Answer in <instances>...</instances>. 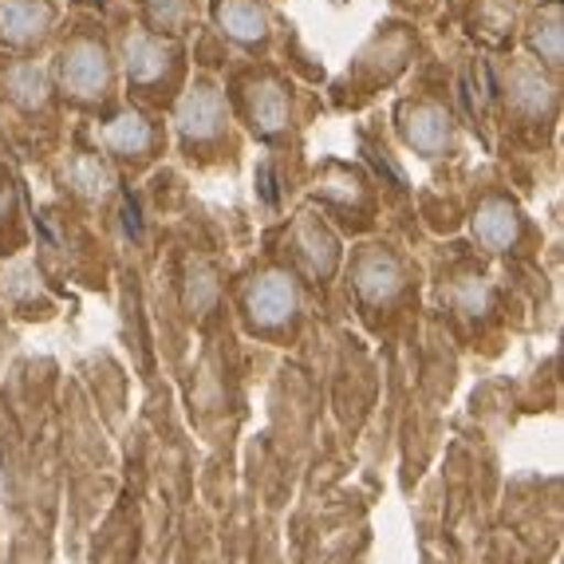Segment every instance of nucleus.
Listing matches in <instances>:
<instances>
[{"instance_id":"4","label":"nucleus","mask_w":564,"mask_h":564,"mask_svg":"<svg viewBox=\"0 0 564 564\" xmlns=\"http://www.w3.org/2000/svg\"><path fill=\"white\" fill-rule=\"evenodd\" d=\"M111 59L95 40H76L59 59V91L79 107H104L111 99Z\"/></svg>"},{"instance_id":"6","label":"nucleus","mask_w":564,"mask_h":564,"mask_svg":"<svg viewBox=\"0 0 564 564\" xmlns=\"http://www.w3.org/2000/svg\"><path fill=\"white\" fill-rule=\"evenodd\" d=\"M245 99V119L253 127V134L261 139H281L292 122V107H289V91H284L276 79H249L241 87Z\"/></svg>"},{"instance_id":"5","label":"nucleus","mask_w":564,"mask_h":564,"mask_svg":"<svg viewBox=\"0 0 564 564\" xmlns=\"http://www.w3.org/2000/svg\"><path fill=\"white\" fill-rule=\"evenodd\" d=\"M162 147H166L162 122L154 119V115L139 111V107H127V111L111 115L104 127V151L131 170L151 166L162 154Z\"/></svg>"},{"instance_id":"7","label":"nucleus","mask_w":564,"mask_h":564,"mask_svg":"<svg viewBox=\"0 0 564 564\" xmlns=\"http://www.w3.org/2000/svg\"><path fill=\"white\" fill-rule=\"evenodd\" d=\"M52 24V9L44 0H0V40L12 47H29Z\"/></svg>"},{"instance_id":"2","label":"nucleus","mask_w":564,"mask_h":564,"mask_svg":"<svg viewBox=\"0 0 564 564\" xmlns=\"http://www.w3.org/2000/svg\"><path fill=\"white\" fill-rule=\"evenodd\" d=\"M178 139L186 154H217L229 142V107L214 84L198 79L178 104Z\"/></svg>"},{"instance_id":"1","label":"nucleus","mask_w":564,"mask_h":564,"mask_svg":"<svg viewBox=\"0 0 564 564\" xmlns=\"http://www.w3.org/2000/svg\"><path fill=\"white\" fill-rule=\"evenodd\" d=\"M245 321L257 336L284 339L301 324V289L289 273H257L245 284Z\"/></svg>"},{"instance_id":"3","label":"nucleus","mask_w":564,"mask_h":564,"mask_svg":"<svg viewBox=\"0 0 564 564\" xmlns=\"http://www.w3.org/2000/svg\"><path fill=\"white\" fill-rule=\"evenodd\" d=\"M127 79L151 104L170 99L178 87V47L162 36L139 32L134 40H127Z\"/></svg>"},{"instance_id":"10","label":"nucleus","mask_w":564,"mask_h":564,"mask_svg":"<svg viewBox=\"0 0 564 564\" xmlns=\"http://www.w3.org/2000/svg\"><path fill=\"white\" fill-rule=\"evenodd\" d=\"M12 214H17V206H12V189H9V182H0V221H12Z\"/></svg>"},{"instance_id":"8","label":"nucleus","mask_w":564,"mask_h":564,"mask_svg":"<svg viewBox=\"0 0 564 564\" xmlns=\"http://www.w3.org/2000/svg\"><path fill=\"white\" fill-rule=\"evenodd\" d=\"M474 229H478L481 245H489L494 253H501V249H509L513 237H518V214H513L509 202H486L481 217L474 221Z\"/></svg>"},{"instance_id":"9","label":"nucleus","mask_w":564,"mask_h":564,"mask_svg":"<svg viewBox=\"0 0 564 564\" xmlns=\"http://www.w3.org/2000/svg\"><path fill=\"white\" fill-rule=\"evenodd\" d=\"M221 24L241 44H261L264 40V12L257 9V0H229V4H221Z\"/></svg>"}]
</instances>
